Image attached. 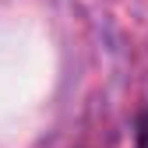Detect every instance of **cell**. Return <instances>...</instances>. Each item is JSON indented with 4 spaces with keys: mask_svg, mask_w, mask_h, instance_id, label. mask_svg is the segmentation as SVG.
<instances>
[{
    "mask_svg": "<svg viewBox=\"0 0 148 148\" xmlns=\"http://www.w3.org/2000/svg\"><path fill=\"white\" fill-rule=\"evenodd\" d=\"M134 145L138 148H148V109L138 116V131H134Z\"/></svg>",
    "mask_w": 148,
    "mask_h": 148,
    "instance_id": "6da1fadb",
    "label": "cell"
}]
</instances>
